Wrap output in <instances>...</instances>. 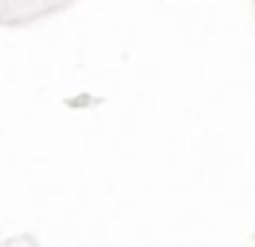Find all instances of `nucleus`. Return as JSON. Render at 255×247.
I'll use <instances>...</instances> for the list:
<instances>
[]
</instances>
